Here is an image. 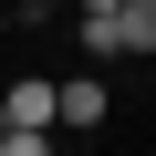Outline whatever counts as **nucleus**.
I'll use <instances>...</instances> for the list:
<instances>
[{
    "instance_id": "1",
    "label": "nucleus",
    "mask_w": 156,
    "mask_h": 156,
    "mask_svg": "<svg viewBox=\"0 0 156 156\" xmlns=\"http://www.w3.org/2000/svg\"><path fill=\"white\" fill-rule=\"evenodd\" d=\"M42 146H52V83L21 73V83L0 94V156H42Z\"/></svg>"
},
{
    "instance_id": "2",
    "label": "nucleus",
    "mask_w": 156,
    "mask_h": 156,
    "mask_svg": "<svg viewBox=\"0 0 156 156\" xmlns=\"http://www.w3.org/2000/svg\"><path fill=\"white\" fill-rule=\"evenodd\" d=\"M52 125H115L104 73H73V83H52Z\"/></svg>"
},
{
    "instance_id": "3",
    "label": "nucleus",
    "mask_w": 156,
    "mask_h": 156,
    "mask_svg": "<svg viewBox=\"0 0 156 156\" xmlns=\"http://www.w3.org/2000/svg\"><path fill=\"white\" fill-rule=\"evenodd\" d=\"M73 11H115V0H73Z\"/></svg>"
}]
</instances>
